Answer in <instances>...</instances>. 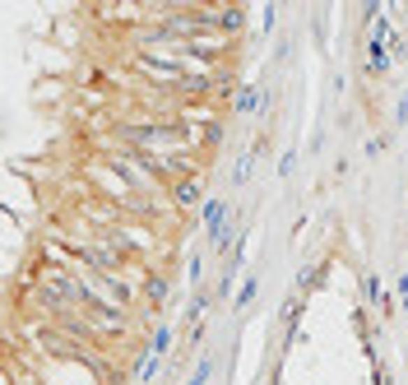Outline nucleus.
Listing matches in <instances>:
<instances>
[{"instance_id": "obj_1", "label": "nucleus", "mask_w": 408, "mask_h": 385, "mask_svg": "<svg viewBox=\"0 0 408 385\" xmlns=\"http://www.w3.org/2000/svg\"><path fill=\"white\" fill-rule=\"evenodd\" d=\"M167 195H172V205H177V209H191V205H200V195H204V181L195 177V172H191V177H177Z\"/></svg>"}, {"instance_id": "obj_2", "label": "nucleus", "mask_w": 408, "mask_h": 385, "mask_svg": "<svg viewBox=\"0 0 408 385\" xmlns=\"http://www.w3.org/2000/svg\"><path fill=\"white\" fill-rule=\"evenodd\" d=\"M260 103H265V89H255V84H251V89H242V93H237L232 112H237V116H251V112H260Z\"/></svg>"}, {"instance_id": "obj_3", "label": "nucleus", "mask_w": 408, "mask_h": 385, "mask_svg": "<svg viewBox=\"0 0 408 385\" xmlns=\"http://www.w3.org/2000/svg\"><path fill=\"white\" fill-rule=\"evenodd\" d=\"M144 293H149V302H153V307H163V297H167V283L158 279V274H149V279H144Z\"/></svg>"}, {"instance_id": "obj_4", "label": "nucleus", "mask_w": 408, "mask_h": 385, "mask_svg": "<svg viewBox=\"0 0 408 385\" xmlns=\"http://www.w3.org/2000/svg\"><path fill=\"white\" fill-rule=\"evenodd\" d=\"M167 348H172V330H158V334H153L149 358H153V362H163V353H167Z\"/></svg>"}, {"instance_id": "obj_5", "label": "nucleus", "mask_w": 408, "mask_h": 385, "mask_svg": "<svg viewBox=\"0 0 408 385\" xmlns=\"http://www.w3.org/2000/svg\"><path fill=\"white\" fill-rule=\"evenodd\" d=\"M255 293H260V279L251 274V279L242 283V293H237V311H242V307H251V302H255Z\"/></svg>"}, {"instance_id": "obj_6", "label": "nucleus", "mask_w": 408, "mask_h": 385, "mask_svg": "<svg viewBox=\"0 0 408 385\" xmlns=\"http://www.w3.org/2000/svg\"><path fill=\"white\" fill-rule=\"evenodd\" d=\"M367 297L376 302V307H390V302H385V293H381V279H376V274L367 279Z\"/></svg>"}, {"instance_id": "obj_7", "label": "nucleus", "mask_w": 408, "mask_h": 385, "mask_svg": "<svg viewBox=\"0 0 408 385\" xmlns=\"http://www.w3.org/2000/svg\"><path fill=\"white\" fill-rule=\"evenodd\" d=\"M209 376H214V362L204 358L200 367H195V376H191V381H186V385H204V381H209Z\"/></svg>"}, {"instance_id": "obj_8", "label": "nucleus", "mask_w": 408, "mask_h": 385, "mask_svg": "<svg viewBox=\"0 0 408 385\" xmlns=\"http://www.w3.org/2000/svg\"><path fill=\"white\" fill-rule=\"evenodd\" d=\"M200 140L204 144H218V140H223V126H218V121H209V126L200 130Z\"/></svg>"}, {"instance_id": "obj_9", "label": "nucleus", "mask_w": 408, "mask_h": 385, "mask_svg": "<svg viewBox=\"0 0 408 385\" xmlns=\"http://www.w3.org/2000/svg\"><path fill=\"white\" fill-rule=\"evenodd\" d=\"M232 177H237V181H246V177H251V158H242V163L232 167Z\"/></svg>"}]
</instances>
